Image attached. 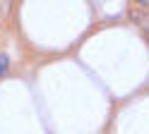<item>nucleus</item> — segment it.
Here are the masks:
<instances>
[{
  "mask_svg": "<svg viewBox=\"0 0 149 134\" xmlns=\"http://www.w3.org/2000/svg\"><path fill=\"white\" fill-rule=\"evenodd\" d=\"M7 65H10L7 55H0V74H5V72H7Z\"/></svg>",
  "mask_w": 149,
  "mask_h": 134,
  "instance_id": "nucleus-1",
  "label": "nucleus"
}]
</instances>
